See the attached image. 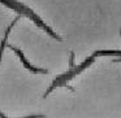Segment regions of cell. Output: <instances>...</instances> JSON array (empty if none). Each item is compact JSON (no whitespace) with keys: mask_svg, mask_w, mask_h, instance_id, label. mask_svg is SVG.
Segmentation results:
<instances>
[{"mask_svg":"<svg viewBox=\"0 0 121 118\" xmlns=\"http://www.w3.org/2000/svg\"><path fill=\"white\" fill-rule=\"evenodd\" d=\"M69 65H70V68H73V65H74V53L73 52L70 53V62H69Z\"/></svg>","mask_w":121,"mask_h":118,"instance_id":"3","label":"cell"},{"mask_svg":"<svg viewBox=\"0 0 121 118\" xmlns=\"http://www.w3.org/2000/svg\"><path fill=\"white\" fill-rule=\"evenodd\" d=\"M95 55H120L121 56V52H113V51H99V52H96Z\"/></svg>","mask_w":121,"mask_h":118,"instance_id":"2","label":"cell"},{"mask_svg":"<svg viewBox=\"0 0 121 118\" xmlns=\"http://www.w3.org/2000/svg\"><path fill=\"white\" fill-rule=\"evenodd\" d=\"M9 48H11L12 51H14V52H16L17 55L20 56V58L22 60V62H24L25 68H26V69H29L30 71H34V73H47V70H44V69H38V68H34V66H31V65H30V64L27 62V60L24 57V53H22L20 49H17V48H14V47H9Z\"/></svg>","mask_w":121,"mask_h":118,"instance_id":"1","label":"cell"}]
</instances>
